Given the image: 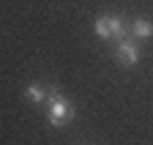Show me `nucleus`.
<instances>
[{"label": "nucleus", "mask_w": 153, "mask_h": 145, "mask_svg": "<svg viewBox=\"0 0 153 145\" xmlns=\"http://www.w3.org/2000/svg\"><path fill=\"white\" fill-rule=\"evenodd\" d=\"M74 118V107L66 101V96L60 93L57 88H52L47 93V120L52 126H66Z\"/></svg>", "instance_id": "nucleus-1"}, {"label": "nucleus", "mask_w": 153, "mask_h": 145, "mask_svg": "<svg viewBox=\"0 0 153 145\" xmlns=\"http://www.w3.org/2000/svg\"><path fill=\"white\" fill-rule=\"evenodd\" d=\"M96 36L99 39H126V25L123 19H118V16H109V14H101L99 19H96Z\"/></svg>", "instance_id": "nucleus-2"}, {"label": "nucleus", "mask_w": 153, "mask_h": 145, "mask_svg": "<svg viewBox=\"0 0 153 145\" xmlns=\"http://www.w3.org/2000/svg\"><path fill=\"white\" fill-rule=\"evenodd\" d=\"M115 60H118L120 66H134V63L140 60L137 44H134L131 39H120V41H118V49H115Z\"/></svg>", "instance_id": "nucleus-3"}, {"label": "nucleus", "mask_w": 153, "mask_h": 145, "mask_svg": "<svg viewBox=\"0 0 153 145\" xmlns=\"http://www.w3.org/2000/svg\"><path fill=\"white\" fill-rule=\"evenodd\" d=\"M131 33L137 36V39H150V36H153V25H150L148 19H142V16H140V19H134V22H131Z\"/></svg>", "instance_id": "nucleus-4"}, {"label": "nucleus", "mask_w": 153, "mask_h": 145, "mask_svg": "<svg viewBox=\"0 0 153 145\" xmlns=\"http://www.w3.org/2000/svg\"><path fill=\"white\" fill-rule=\"evenodd\" d=\"M25 93H27V99L30 101H36V104H41V101H47V90L38 85V82H33V85H27L25 88Z\"/></svg>", "instance_id": "nucleus-5"}]
</instances>
